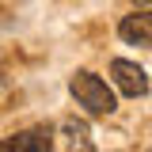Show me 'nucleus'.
Wrapping results in <instances>:
<instances>
[{"label":"nucleus","mask_w":152,"mask_h":152,"mask_svg":"<svg viewBox=\"0 0 152 152\" xmlns=\"http://www.w3.org/2000/svg\"><path fill=\"white\" fill-rule=\"evenodd\" d=\"M110 76H114V88L122 95H129V99H141V95L148 91V76L141 65H133V61H122V57H114L110 61Z\"/></svg>","instance_id":"nucleus-2"},{"label":"nucleus","mask_w":152,"mask_h":152,"mask_svg":"<svg viewBox=\"0 0 152 152\" xmlns=\"http://www.w3.org/2000/svg\"><path fill=\"white\" fill-rule=\"evenodd\" d=\"M118 34L126 38L129 46H152V12H133L118 23Z\"/></svg>","instance_id":"nucleus-4"},{"label":"nucleus","mask_w":152,"mask_h":152,"mask_svg":"<svg viewBox=\"0 0 152 152\" xmlns=\"http://www.w3.org/2000/svg\"><path fill=\"white\" fill-rule=\"evenodd\" d=\"M0 88H4V76H0Z\"/></svg>","instance_id":"nucleus-7"},{"label":"nucleus","mask_w":152,"mask_h":152,"mask_svg":"<svg viewBox=\"0 0 152 152\" xmlns=\"http://www.w3.org/2000/svg\"><path fill=\"white\" fill-rule=\"evenodd\" d=\"M53 148V129L50 126H34V129L12 133L0 141V152H50Z\"/></svg>","instance_id":"nucleus-3"},{"label":"nucleus","mask_w":152,"mask_h":152,"mask_svg":"<svg viewBox=\"0 0 152 152\" xmlns=\"http://www.w3.org/2000/svg\"><path fill=\"white\" fill-rule=\"evenodd\" d=\"M61 133H65V145L69 148H80V152H91V133H88V126L84 122H76V118H69L65 126H61Z\"/></svg>","instance_id":"nucleus-5"},{"label":"nucleus","mask_w":152,"mask_h":152,"mask_svg":"<svg viewBox=\"0 0 152 152\" xmlns=\"http://www.w3.org/2000/svg\"><path fill=\"white\" fill-rule=\"evenodd\" d=\"M69 91H72V99H76V103H80L88 114H91V118H107V114H114V110H118L114 88L103 80V76L88 72V69L72 72V80H69Z\"/></svg>","instance_id":"nucleus-1"},{"label":"nucleus","mask_w":152,"mask_h":152,"mask_svg":"<svg viewBox=\"0 0 152 152\" xmlns=\"http://www.w3.org/2000/svg\"><path fill=\"white\" fill-rule=\"evenodd\" d=\"M133 4H137V8H152V0H133Z\"/></svg>","instance_id":"nucleus-6"}]
</instances>
